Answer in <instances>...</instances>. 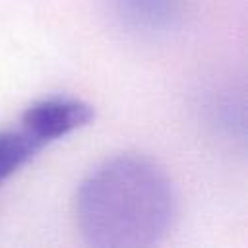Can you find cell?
Listing matches in <instances>:
<instances>
[{
    "mask_svg": "<svg viewBox=\"0 0 248 248\" xmlns=\"http://www.w3.org/2000/svg\"><path fill=\"white\" fill-rule=\"evenodd\" d=\"M176 198L165 170L141 155H116L79 184L76 219L95 248H147L170 229Z\"/></svg>",
    "mask_w": 248,
    "mask_h": 248,
    "instance_id": "1",
    "label": "cell"
},
{
    "mask_svg": "<svg viewBox=\"0 0 248 248\" xmlns=\"http://www.w3.org/2000/svg\"><path fill=\"white\" fill-rule=\"evenodd\" d=\"M93 120L91 105L72 97H50L31 105L21 116V128L43 145L83 128Z\"/></svg>",
    "mask_w": 248,
    "mask_h": 248,
    "instance_id": "2",
    "label": "cell"
},
{
    "mask_svg": "<svg viewBox=\"0 0 248 248\" xmlns=\"http://www.w3.org/2000/svg\"><path fill=\"white\" fill-rule=\"evenodd\" d=\"M114 16L138 33H161L170 29L182 14V0H108Z\"/></svg>",
    "mask_w": 248,
    "mask_h": 248,
    "instance_id": "3",
    "label": "cell"
},
{
    "mask_svg": "<svg viewBox=\"0 0 248 248\" xmlns=\"http://www.w3.org/2000/svg\"><path fill=\"white\" fill-rule=\"evenodd\" d=\"M45 145L27 130L0 132V182L25 167Z\"/></svg>",
    "mask_w": 248,
    "mask_h": 248,
    "instance_id": "4",
    "label": "cell"
}]
</instances>
